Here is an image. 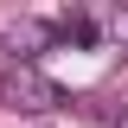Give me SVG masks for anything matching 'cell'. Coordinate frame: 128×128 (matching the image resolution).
Here are the masks:
<instances>
[{
  "label": "cell",
  "instance_id": "obj_1",
  "mask_svg": "<svg viewBox=\"0 0 128 128\" xmlns=\"http://www.w3.org/2000/svg\"><path fill=\"white\" fill-rule=\"evenodd\" d=\"M0 102L19 109V115H51V109H64L70 96H64V83L45 77L38 64H6V77H0Z\"/></svg>",
  "mask_w": 128,
  "mask_h": 128
},
{
  "label": "cell",
  "instance_id": "obj_2",
  "mask_svg": "<svg viewBox=\"0 0 128 128\" xmlns=\"http://www.w3.org/2000/svg\"><path fill=\"white\" fill-rule=\"evenodd\" d=\"M58 38H70V45H96V19H90V13H64V19H58Z\"/></svg>",
  "mask_w": 128,
  "mask_h": 128
},
{
  "label": "cell",
  "instance_id": "obj_3",
  "mask_svg": "<svg viewBox=\"0 0 128 128\" xmlns=\"http://www.w3.org/2000/svg\"><path fill=\"white\" fill-rule=\"evenodd\" d=\"M38 45H45V26H32V19H26V26H13V64H32V51H38Z\"/></svg>",
  "mask_w": 128,
  "mask_h": 128
},
{
  "label": "cell",
  "instance_id": "obj_4",
  "mask_svg": "<svg viewBox=\"0 0 128 128\" xmlns=\"http://www.w3.org/2000/svg\"><path fill=\"white\" fill-rule=\"evenodd\" d=\"M109 32H115V45L128 51V6H122V13H115V19H109Z\"/></svg>",
  "mask_w": 128,
  "mask_h": 128
}]
</instances>
